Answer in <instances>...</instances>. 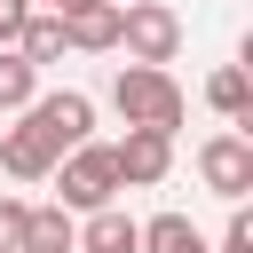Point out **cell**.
<instances>
[{"label":"cell","instance_id":"obj_1","mask_svg":"<svg viewBox=\"0 0 253 253\" xmlns=\"http://www.w3.org/2000/svg\"><path fill=\"white\" fill-rule=\"evenodd\" d=\"M111 111H119L126 126H150V134H174L190 103H182L174 71H150V63H119V79H111Z\"/></svg>","mask_w":253,"mask_h":253},{"label":"cell","instance_id":"obj_2","mask_svg":"<svg viewBox=\"0 0 253 253\" xmlns=\"http://www.w3.org/2000/svg\"><path fill=\"white\" fill-rule=\"evenodd\" d=\"M119 47H126V63L166 71V63L182 55V16H174L166 0H119Z\"/></svg>","mask_w":253,"mask_h":253},{"label":"cell","instance_id":"obj_3","mask_svg":"<svg viewBox=\"0 0 253 253\" xmlns=\"http://www.w3.org/2000/svg\"><path fill=\"white\" fill-rule=\"evenodd\" d=\"M55 182H63V213H71V206H79V213H103V206L119 198L111 142H79V150H63V158H55Z\"/></svg>","mask_w":253,"mask_h":253},{"label":"cell","instance_id":"obj_4","mask_svg":"<svg viewBox=\"0 0 253 253\" xmlns=\"http://www.w3.org/2000/svg\"><path fill=\"white\" fill-rule=\"evenodd\" d=\"M24 126L63 158V150H79V142H95V95H79V87H63V95H32V111H24Z\"/></svg>","mask_w":253,"mask_h":253},{"label":"cell","instance_id":"obj_5","mask_svg":"<svg viewBox=\"0 0 253 253\" xmlns=\"http://www.w3.org/2000/svg\"><path fill=\"white\" fill-rule=\"evenodd\" d=\"M198 182H206L213 198H229V206H237V198L253 190V134H237V126H229V134L198 142Z\"/></svg>","mask_w":253,"mask_h":253},{"label":"cell","instance_id":"obj_6","mask_svg":"<svg viewBox=\"0 0 253 253\" xmlns=\"http://www.w3.org/2000/svg\"><path fill=\"white\" fill-rule=\"evenodd\" d=\"M111 166H119V190H158L174 174V134L126 126V142H111Z\"/></svg>","mask_w":253,"mask_h":253},{"label":"cell","instance_id":"obj_7","mask_svg":"<svg viewBox=\"0 0 253 253\" xmlns=\"http://www.w3.org/2000/svg\"><path fill=\"white\" fill-rule=\"evenodd\" d=\"M63 47H79V55H103V47H119V8H111V0H87V8H71V16H63Z\"/></svg>","mask_w":253,"mask_h":253},{"label":"cell","instance_id":"obj_8","mask_svg":"<svg viewBox=\"0 0 253 253\" xmlns=\"http://www.w3.org/2000/svg\"><path fill=\"white\" fill-rule=\"evenodd\" d=\"M79 253H142V221H134V213H119V206H103V213H87Z\"/></svg>","mask_w":253,"mask_h":253},{"label":"cell","instance_id":"obj_9","mask_svg":"<svg viewBox=\"0 0 253 253\" xmlns=\"http://www.w3.org/2000/svg\"><path fill=\"white\" fill-rule=\"evenodd\" d=\"M16 253H79V221L63 206H32L24 213V245Z\"/></svg>","mask_w":253,"mask_h":253},{"label":"cell","instance_id":"obj_10","mask_svg":"<svg viewBox=\"0 0 253 253\" xmlns=\"http://www.w3.org/2000/svg\"><path fill=\"white\" fill-rule=\"evenodd\" d=\"M206 103H213V111L245 134V126H253V79H245V63H221V71L206 79Z\"/></svg>","mask_w":253,"mask_h":253},{"label":"cell","instance_id":"obj_11","mask_svg":"<svg viewBox=\"0 0 253 253\" xmlns=\"http://www.w3.org/2000/svg\"><path fill=\"white\" fill-rule=\"evenodd\" d=\"M0 166H8L16 182H47V174H55V150H47L32 126H8V134H0Z\"/></svg>","mask_w":253,"mask_h":253},{"label":"cell","instance_id":"obj_12","mask_svg":"<svg viewBox=\"0 0 253 253\" xmlns=\"http://www.w3.org/2000/svg\"><path fill=\"white\" fill-rule=\"evenodd\" d=\"M142 253H213V245L190 213H158V221H142Z\"/></svg>","mask_w":253,"mask_h":253},{"label":"cell","instance_id":"obj_13","mask_svg":"<svg viewBox=\"0 0 253 253\" xmlns=\"http://www.w3.org/2000/svg\"><path fill=\"white\" fill-rule=\"evenodd\" d=\"M16 55L40 71V63H63V16H40L32 8V24H24V40H16Z\"/></svg>","mask_w":253,"mask_h":253},{"label":"cell","instance_id":"obj_14","mask_svg":"<svg viewBox=\"0 0 253 253\" xmlns=\"http://www.w3.org/2000/svg\"><path fill=\"white\" fill-rule=\"evenodd\" d=\"M32 95H40V71L16 47H0V111H32Z\"/></svg>","mask_w":253,"mask_h":253},{"label":"cell","instance_id":"obj_15","mask_svg":"<svg viewBox=\"0 0 253 253\" xmlns=\"http://www.w3.org/2000/svg\"><path fill=\"white\" fill-rule=\"evenodd\" d=\"M24 213H32L24 198H0V253H16V245H24Z\"/></svg>","mask_w":253,"mask_h":253},{"label":"cell","instance_id":"obj_16","mask_svg":"<svg viewBox=\"0 0 253 253\" xmlns=\"http://www.w3.org/2000/svg\"><path fill=\"white\" fill-rule=\"evenodd\" d=\"M24 24H32V0H0V47H16Z\"/></svg>","mask_w":253,"mask_h":253},{"label":"cell","instance_id":"obj_17","mask_svg":"<svg viewBox=\"0 0 253 253\" xmlns=\"http://www.w3.org/2000/svg\"><path fill=\"white\" fill-rule=\"evenodd\" d=\"M213 253H253V213H245V206L229 213V229H221V245H213Z\"/></svg>","mask_w":253,"mask_h":253},{"label":"cell","instance_id":"obj_18","mask_svg":"<svg viewBox=\"0 0 253 253\" xmlns=\"http://www.w3.org/2000/svg\"><path fill=\"white\" fill-rule=\"evenodd\" d=\"M40 16H71V8H87V0H32Z\"/></svg>","mask_w":253,"mask_h":253},{"label":"cell","instance_id":"obj_19","mask_svg":"<svg viewBox=\"0 0 253 253\" xmlns=\"http://www.w3.org/2000/svg\"><path fill=\"white\" fill-rule=\"evenodd\" d=\"M111 8H119V0H111Z\"/></svg>","mask_w":253,"mask_h":253}]
</instances>
